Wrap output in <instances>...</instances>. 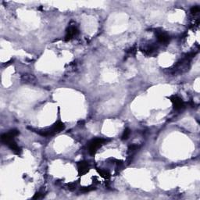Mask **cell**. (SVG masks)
Wrapping results in <instances>:
<instances>
[{
  "instance_id": "obj_3",
  "label": "cell",
  "mask_w": 200,
  "mask_h": 200,
  "mask_svg": "<svg viewBox=\"0 0 200 200\" xmlns=\"http://www.w3.org/2000/svg\"><path fill=\"white\" fill-rule=\"evenodd\" d=\"M77 34H78V30L75 27V26H70L67 30V33L65 36L66 41H69L72 39L74 37H75Z\"/></svg>"
},
{
  "instance_id": "obj_7",
  "label": "cell",
  "mask_w": 200,
  "mask_h": 200,
  "mask_svg": "<svg viewBox=\"0 0 200 200\" xmlns=\"http://www.w3.org/2000/svg\"><path fill=\"white\" fill-rule=\"evenodd\" d=\"M98 172L99 173V174L102 177H104L105 179H108L109 177H110V174H109V173L106 170H99Z\"/></svg>"
},
{
  "instance_id": "obj_9",
  "label": "cell",
  "mask_w": 200,
  "mask_h": 200,
  "mask_svg": "<svg viewBox=\"0 0 200 200\" xmlns=\"http://www.w3.org/2000/svg\"><path fill=\"white\" fill-rule=\"evenodd\" d=\"M138 149H139V146L138 145H131L129 146L128 152L130 153H131V154H133V153H134L135 152H136Z\"/></svg>"
},
{
  "instance_id": "obj_11",
  "label": "cell",
  "mask_w": 200,
  "mask_h": 200,
  "mask_svg": "<svg viewBox=\"0 0 200 200\" xmlns=\"http://www.w3.org/2000/svg\"><path fill=\"white\" fill-rule=\"evenodd\" d=\"M135 53H136V49H135V48H131L128 51H127V53L129 54H135Z\"/></svg>"
},
{
  "instance_id": "obj_13",
  "label": "cell",
  "mask_w": 200,
  "mask_h": 200,
  "mask_svg": "<svg viewBox=\"0 0 200 200\" xmlns=\"http://www.w3.org/2000/svg\"><path fill=\"white\" fill-rule=\"evenodd\" d=\"M42 193H40V192H38V193H36L35 194V195L33 197V198H42Z\"/></svg>"
},
{
  "instance_id": "obj_8",
  "label": "cell",
  "mask_w": 200,
  "mask_h": 200,
  "mask_svg": "<svg viewBox=\"0 0 200 200\" xmlns=\"http://www.w3.org/2000/svg\"><path fill=\"white\" fill-rule=\"evenodd\" d=\"M130 134H131V130L129 128H126L124 131V133H123V134H122L121 138L123 140H127L129 138V136H130Z\"/></svg>"
},
{
  "instance_id": "obj_2",
  "label": "cell",
  "mask_w": 200,
  "mask_h": 200,
  "mask_svg": "<svg viewBox=\"0 0 200 200\" xmlns=\"http://www.w3.org/2000/svg\"><path fill=\"white\" fill-rule=\"evenodd\" d=\"M170 99L173 103V108H174L176 110H180V109H181L184 107V103L183 100L180 97H178V96L173 95L171 97H170Z\"/></svg>"
},
{
  "instance_id": "obj_12",
  "label": "cell",
  "mask_w": 200,
  "mask_h": 200,
  "mask_svg": "<svg viewBox=\"0 0 200 200\" xmlns=\"http://www.w3.org/2000/svg\"><path fill=\"white\" fill-rule=\"evenodd\" d=\"M93 189H94V188H92V187H85V188H82V191H90Z\"/></svg>"
},
{
  "instance_id": "obj_6",
  "label": "cell",
  "mask_w": 200,
  "mask_h": 200,
  "mask_svg": "<svg viewBox=\"0 0 200 200\" xmlns=\"http://www.w3.org/2000/svg\"><path fill=\"white\" fill-rule=\"evenodd\" d=\"M64 128H65V124H64L63 122H61V121H57L56 123H55L53 125V127H51L53 134L62 131L63 130H64Z\"/></svg>"
},
{
  "instance_id": "obj_1",
  "label": "cell",
  "mask_w": 200,
  "mask_h": 200,
  "mask_svg": "<svg viewBox=\"0 0 200 200\" xmlns=\"http://www.w3.org/2000/svg\"><path fill=\"white\" fill-rule=\"evenodd\" d=\"M106 139L104 138H96L92 140H91L88 142V152L91 155H95L97 149L100 148L102 145H104L106 142H107Z\"/></svg>"
},
{
  "instance_id": "obj_4",
  "label": "cell",
  "mask_w": 200,
  "mask_h": 200,
  "mask_svg": "<svg viewBox=\"0 0 200 200\" xmlns=\"http://www.w3.org/2000/svg\"><path fill=\"white\" fill-rule=\"evenodd\" d=\"M77 170L79 175H84L88 171V163L85 161H81L77 163Z\"/></svg>"
},
{
  "instance_id": "obj_5",
  "label": "cell",
  "mask_w": 200,
  "mask_h": 200,
  "mask_svg": "<svg viewBox=\"0 0 200 200\" xmlns=\"http://www.w3.org/2000/svg\"><path fill=\"white\" fill-rule=\"evenodd\" d=\"M157 39L160 43L167 44L170 42V35H167L166 33H165V32L158 31L157 32Z\"/></svg>"
},
{
  "instance_id": "obj_10",
  "label": "cell",
  "mask_w": 200,
  "mask_h": 200,
  "mask_svg": "<svg viewBox=\"0 0 200 200\" xmlns=\"http://www.w3.org/2000/svg\"><path fill=\"white\" fill-rule=\"evenodd\" d=\"M198 12H199V7H198V6H194V7H192L191 9V14H197V13H198Z\"/></svg>"
}]
</instances>
